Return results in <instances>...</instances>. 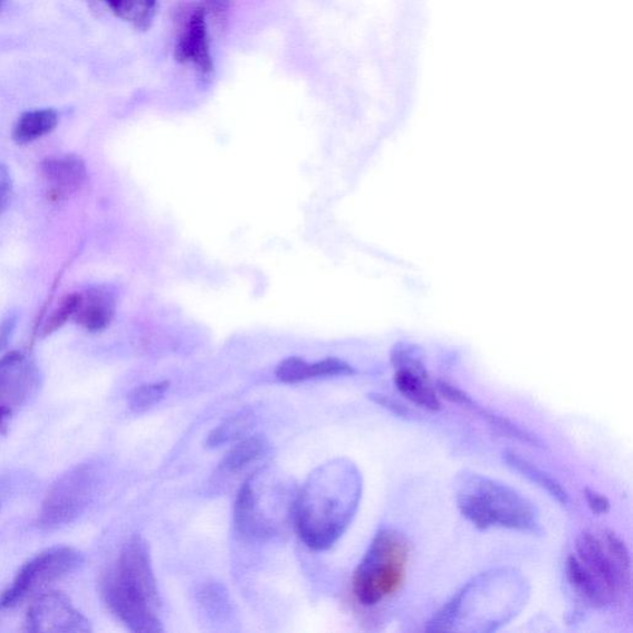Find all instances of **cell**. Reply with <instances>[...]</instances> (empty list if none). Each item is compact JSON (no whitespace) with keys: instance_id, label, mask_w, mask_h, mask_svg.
I'll use <instances>...</instances> for the list:
<instances>
[{"instance_id":"cell-1","label":"cell","mask_w":633,"mask_h":633,"mask_svg":"<svg viewBox=\"0 0 633 633\" xmlns=\"http://www.w3.org/2000/svg\"><path fill=\"white\" fill-rule=\"evenodd\" d=\"M361 476L345 459L331 460L307 479L294 504L301 540L315 551L329 550L347 531L361 497Z\"/></svg>"},{"instance_id":"cell-2","label":"cell","mask_w":633,"mask_h":633,"mask_svg":"<svg viewBox=\"0 0 633 633\" xmlns=\"http://www.w3.org/2000/svg\"><path fill=\"white\" fill-rule=\"evenodd\" d=\"M101 596L105 606L133 632H162L158 612L160 596L150 549L140 536L123 545L117 567L103 575Z\"/></svg>"},{"instance_id":"cell-3","label":"cell","mask_w":633,"mask_h":633,"mask_svg":"<svg viewBox=\"0 0 633 633\" xmlns=\"http://www.w3.org/2000/svg\"><path fill=\"white\" fill-rule=\"evenodd\" d=\"M459 511L477 529L498 526L505 529L536 531L539 514L532 503L515 488L483 475L463 479L457 492Z\"/></svg>"},{"instance_id":"cell-4","label":"cell","mask_w":633,"mask_h":633,"mask_svg":"<svg viewBox=\"0 0 633 633\" xmlns=\"http://www.w3.org/2000/svg\"><path fill=\"white\" fill-rule=\"evenodd\" d=\"M408 545L401 534L382 531L353 577V594L364 607H376L395 594L405 579Z\"/></svg>"},{"instance_id":"cell-5","label":"cell","mask_w":633,"mask_h":633,"mask_svg":"<svg viewBox=\"0 0 633 633\" xmlns=\"http://www.w3.org/2000/svg\"><path fill=\"white\" fill-rule=\"evenodd\" d=\"M95 477L91 465L76 467L62 475L46 495L38 525L57 530L79 519L91 502Z\"/></svg>"},{"instance_id":"cell-6","label":"cell","mask_w":633,"mask_h":633,"mask_svg":"<svg viewBox=\"0 0 633 633\" xmlns=\"http://www.w3.org/2000/svg\"><path fill=\"white\" fill-rule=\"evenodd\" d=\"M82 561V554L71 546H55V549L37 554L35 559L23 565L12 587H9L0 596V609L15 607L28 594L42 589L79 568Z\"/></svg>"},{"instance_id":"cell-7","label":"cell","mask_w":633,"mask_h":633,"mask_svg":"<svg viewBox=\"0 0 633 633\" xmlns=\"http://www.w3.org/2000/svg\"><path fill=\"white\" fill-rule=\"evenodd\" d=\"M25 630L42 633H89L91 623L60 591L38 597L28 608Z\"/></svg>"},{"instance_id":"cell-8","label":"cell","mask_w":633,"mask_h":633,"mask_svg":"<svg viewBox=\"0 0 633 633\" xmlns=\"http://www.w3.org/2000/svg\"><path fill=\"white\" fill-rule=\"evenodd\" d=\"M577 551L583 567L587 569L610 602L617 600L621 592L630 587L631 575L619 567L596 536L588 532L582 533L577 540Z\"/></svg>"},{"instance_id":"cell-9","label":"cell","mask_w":633,"mask_h":633,"mask_svg":"<svg viewBox=\"0 0 633 633\" xmlns=\"http://www.w3.org/2000/svg\"><path fill=\"white\" fill-rule=\"evenodd\" d=\"M393 366L398 367L395 383L399 391L414 404L438 411L442 405L436 390L431 388L428 373L422 362L412 357L406 350H396L392 354Z\"/></svg>"},{"instance_id":"cell-10","label":"cell","mask_w":633,"mask_h":633,"mask_svg":"<svg viewBox=\"0 0 633 633\" xmlns=\"http://www.w3.org/2000/svg\"><path fill=\"white\" fill-rule=\"evenodd\" d=\"M41 174L47 198L51 203H61L81 189L88 179V169L81 158L64 156L44 160Z\"/></svg>"},{"instance_id":"cell-11","label":"cell","mask_w":633,"mask_h":633,"mask_svg":"<svg viewBox=\"0 0 633 633\" xmlns=\"http://www.w3.org/2000/svg\"><path fill=\"white\" fill-rule=\"evenodd\" d=\"M206 16L207 12L204 7L197 8L189 15L175 49V57L179 62L195 65L203 74H209L214 71Z\"/></svg>"},{"instance_id":"cell-12","label":"cell","mask_w":633,"mask_h":633,"mask_svg":"<svg viewBox=\"0 0 633 633\" xmlns=\"http://www.w3.org/2000/svg\"><path fill=\"white\" fill-rule=\"evenodd\" d=\"M114 313L113 294L104 287H94V289L81 292L80 303L73 314V320L85 331L101 332L112 323Z\"/></svg>"},{"instance_id":"cell-13","label":"cell","mask_w":633,"mask_h":633,"mask_svg":"<svg viewBox=\"0 0 633 633\" xmlns=\"http://www.w3.org/2000/svg\"><path fill=\"white\" fill-rule=\"evenodd\" d=\"M57 124H59V114L55 110L26 112L15 124L13 138L18 143L33 142L54 131Z\"/></svg>"},{"instance_id":"cell-14","label":"cell","mask_w":633,"mask_h":633,"mask_svg":"<svg viewBox=\"0 0 633 633\" xmlns=\"http://www.w3.org/2000/svg\"><path fill=\"white\" fill-rule=\"evenodd\" d=\"M111 11L139 31H147L156 18L158 0H104Z\"/></svg>"},{"instance_id":"cell-15","label":"cell","mask_w":633,"mask_h":633,"mask_svg":"<svg viewBox=\"0 0 633 633\" xmlns=\"http://www.w3.org/2000/svg\"><path fill=\"white\" fill-rule=\"evenodd\" d=\"M266 448L267 444L263 437L245 438L229 450L219 468L225 474L241 472L249 464L256 462L266 452Z\"/></svg>"},{"instance_id":"cell-16","label":"cell","mask_w":633,"mask_h":633,"mask_svg":"<svg viewBox=\"0 0 633 633\" xmlns=\"http://www.w3.org/2000/svg\"><path fill=\"white\" fill-rule=\"evenodd\" d=\"M567 577L573 589L591 607L602 608L610 603L606 594L602 592L574 554L569 555L567 561Z\"/></svg>"},{"instance_id":"cell-17","label":"cell","mask_w":633,"mask_h":633,"mask_svg":"<svg viewBox=\"0 0 633 633\" xmlns=\"http://www.w3.org/2000/svg\"><path fill=\"white\" fill-rule=\"evenodd\" d=\"M504 459L508 467H511L516 470V472L523 474L533 483L539 484L541 487L545 488V491L549 492L551 496H553L561 505H569L568 493L564 491L563 486L557 481H555V479L549 474H545L541 469L534 467L530 462H527L526 459L515 453L506 452L504 454Z\"/></svg>"},{"instance_id":"cell-18","label":"cell","mask_w":633,"mask_h":633,"mask_svg":"<svg viewBox=\"0 0 633 633\" xmlns=\"http://www.w3.org/2000/svg\"><path fill=\"white\" fill-rule=\"evenodd\" d=\"M169 388L168 381H161L134 389L128 396L129 407L137 412L149 410L165 398Z\"/></svg>"},{"instance_id":"cell-19","label":"cell","mask_w":633,"mask_h":633,"mask_svg":"<svg viewBox=\"0 0 633 633\" xmlns=\"http://www.w3.org/2000/svg\"><path fill=\"white\" fill-rule=\"evenodd\" d=\"M474 411L477 412V414H481L488 422H491L493 427H495L497 430H500L502 434L506 435L507 437H511L514 439L520 440V442L522 444L531 445L533 447L542 446L541 440L539 438L530 434L529 430L516 426L515 424H513L511 421H508L507 418L502 416L494 415L492 414V412H488L477 405L474 408Z\"/></svg>"},{"instance_id":"cell-20","label":"cell","mask_w":633,"mask_h":633,"mask_svg":"<svg viewBox=\"0 0 633 633\" xmlns=\"http://www.w3.org/2000/svg\"><path fill=\"white\" fill-rule=\"evenodd\" d=\"M81 299V292L67 295L64 297L57 309L53 312L49 319L46 320L42 334L44 337L55 333L57 330L61 329L62 325L73 319V314L79 307Z\"/></svg>"},{"instance_id":"cell-21","label":"cell","mask_w":633,"mask_h":633,"mask_svg":"<svg viewBox=\"0 0 633 633\" xmlns=\"http://www.w3.org/2000/svg\"><path fill=\"white\" fill-rule=\"evenodd\" d=\"M354 372L348 362L338 358H327L313 364L307 362L304 378L310 380L323 377L352 376Z\"/></svg>"},{"instance_id":"cell-22","label":"cell","mask_w":633,"mask_h":633,"mask_svg":"<svg viewBox=\"0 0 633 633\" xmlns=\"http://www.w3.org/2000/svg\"><path fill=\"white\" fill-rule=\"evenodd\" d=\"M249 427V416L242 414L229 418L223 425L217 427L208 437L209 447H219L229 440L241 437Z\"/></svg>"},{"instance_id":"cell-23","label":"cell","mask_w":633,"mask_h":633,"mask_svg":"<svg viewBox=\"0 0 633 633\" xmlns=\"http://www.w3.org/2000/svg\"><path fill=\"white\" fill-rule=\"evenodd\" d=\"M606 545L607 551L610 553L613 561H615L619 567L630 574L631 573V559L628 545L623 542L617 533L608 531L606 534ZM631 575V574H630Z\"/></svg>"},{"instance_id":"cell-24","label":"cell","mask_w":633,"mask_h":633,"mask_svg":"<svg viewBox=\"0 0 633 633\" xmlns=\"http://www.w3.org/2000/svg\"><path fill=\"white\" fill-rule=\"evenodd\" d=\"M436 388L440 395L450 402H454V404L462 405L470 410H474L476 406V402L470 398L468 393L458 388H454L453 385H450V383L446 381H438Z\"/></svg>"},{"instance_id":"cell-25","label":"cell","mask_w":633,"mask_h":633,"mask_svg":"<svg viewBox=\"0 0 633 633\" xmlns=\"http://www.w3.org/2000/svg\"><path fill=\"white\" fill-rule=\"evenodd\" d=\"M584 495L585 498H587V503L592 513L606 515L610 511V502L607 496H603L596 491H591V488H585Z\"/></svg>"},{"instance_id":"cell-26","label":"cell","mask_w":633,"mask_h":633,"mask_svg":"<svg viewBox=\"0 0 633 633\" xmlns=\"http://www.w3.org/2000/svg\"><path fill=\"white\" fill-rule=\"evenodd\" d=\"M205 11L222 21L232 8L233 0H204Z\"/></svg>"},{"instance_id":"cell-27","label":"cell","mask_w":633,"mask_h":633,"mask_svg":"<svg viewBox=\"0 0 633 633\" xmlns=\"http://www.w3.org/2000/svg\"><path fill=\"white\" fill-rule=\"evenodd\" d=\"M12 195V182L9 179L8 171L4 166H0V214L8 207Z\"/></svg>"},{"instance_id":"cell-28","label":"cell","mask_w":633,"mask_h":633,"mask_svg":"<svg viewBox=\"0 0 633 633\" xmlns=\"http://www.w3.org/2000/svg\"><path fill=\"white\" fill-rule=\"evenodd\" d=\"M371 398L373 399V401L378 402V404H380L381 406L387 407L392 412H395L396 415L404 417H407L410 415V410L399 404V402H396L395 400H391L382 395H372Z\"/></svg>"},{"instance_id":"cell-29","label":"cell","mask_w":633,"mask_h":633,"mask_svg":"<svg viewBox=\"0 0 633 633\" xmlns=\"http://www.w3.org/2000/svg\"><path fill=\"white\" fill-rule=\"evenodd\" d=\"M12 411L11 408L7 407V406H0V425L3 424V422L11 416Z\"/></svg>"},{"instance_id":"cell-30","label":"cell","mask_w":633,"mask_h":633,"mask_svg":"<svg viewBox=\"0 0 633 633\" xmlns=\"http://www.w3.org/2000/svg\"><path fill=\"white\" fill-rule=\"evenodd\" d=\"M4 4H5V0H0V12H2Z\"/></svg>"}]
</instances>
